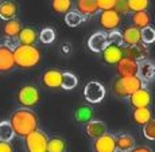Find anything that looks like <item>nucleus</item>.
Wrapping results in <instances>:
<instances>
[{"label":"nucleus","instance_id":"obj_1","mask_svg":"<svg viewBox=\"0 0 155 152\" xmlns=\"http://www.w3.org/2000/svg\"><path fill=\"white\" fill-rule=\"evenodd\" d=\"M8 121L12 127L15 136L19 137H26L31 132L38 129V116L32 109H16L11 113Z\"/></svg>","mask_w":155,"mask_h":152},{"label":"nucleus","instance_id":"obj_2","mask_svg":"<svg viewBox=\"0 0 155 152\" xmlns=\"http://www.w3.org/2000/svg\"><path fill=\"white\" fill-rule=\"evenodd\" d=\"M15 67L32 69L41 62V50L37 46H23L18 44L14 49Z\"/></svg>","mask_w":155,"mask_h":152},{"label":"nucleus","instance_id":"obj_3","mask_svg":"<svg viewBox=\"0 0 155 152\" xmlns=\"http://www.w3.org/2000/svg\"><path fill=\"white\" fill-rule=\"evenodd\" d=\"M142 88H146V83L138 77H119L112 82V93L117 98H128Z\"/></svg>","mask_w":155,"mask_h":152},{"label":"nucleus","instance_id":"obj_4","mask_svg":"<svg viewBox=\"0 0 155 152\" xmlns=\"http://www.w3.org/2000/svg\"><path fill=\"white\" fill-rule=\"evenodd\" d=\"M41 100L39 90L34 85H25L18 90L16 93V101L22 108L31 109L35 105H38Z\"/></svg>","mask_w":155,"mask_h":152},{"label":"nucleus","instance_id":"obj_5","mask_svg":"<svg viewBox=\"0 0 155 152\" xmlns=\"http://www.w3.org/2000/svg\"><path fill=\"white\" fill-rule=\"evenodd\" d=\"M23 139H25V147L27 152H46L49 137L43 131L37 129Z\"/></svg>","mask_w":155,"mask_h":152},{"label":"nucleus","instance_id":"obj_6","mask_svg":"<svg viewBox=\"0 0 155 152\" xmlns=\"http://www.w3.org/2000/svg\"><path fill=\"white\" fill-rule=\"evenodd\" d=\"M120 23H121V16L115 10L101 11V14L99 15V26L105 32L117 30L120 27Z\"/></svg>","mask_w":155,"mask_h":152},{"label":"nucleus","instance_id":"obj_7","mask_svg":"<svg viewBox=\"0 0 155 152\" xmlns=\"http://www.w3.org/2000/svg\"><path fill=\"white\" fill-rule=\"evenodd\" d=\"M84 97L88 102L99 104L105 97V88H104L103 83H100L97 81H91L85 85Z\"/></svg>","mask_w":155,"mask_h":152},{"label":"nucleus","instance_id":"obj_8","mask_svg":"<svg viewBox=\"0 0 155 152\" xmlns=\"http://www.w3.org/2000/svg\"><path fill=\"white\" fill-rule=\"evenodd\" d=\"M123 54L126 58H130L135 62H140V61H144V59H148L150 49H148L147 44L140 42V43L134 44V46H124Z\"/></svg>","mask_w":155,"mask_h":152},{"label":"nucleus","instance_id":"obj_9","mask_svg":"<svg viewBox=\"0 0 155 152\" xmlns=\"http://www.w3.org/2000/svg\"><path fill=\"white\" fill-rule=\"evenodd\" d=\"M128 101H130V105L132 106L134 109L138 108H150L151 101H153V96H151L150 90L147 88H142L139 90H136L134 94H131L128 97Z\"/></svg>","mask_w":155,"mask_h":152},{"label":"nucleus","instance_id":"obj_10","mask_svg":"<svg viewBox=\"0 0 155 152\" xmlns=\"http://www.w3.org/2000/svg\"><path fill=\"white\" fill-rule=\"evenodd\" d=\"M142 82L146 85L153 82L155 79V63L150 59H144V61L138 62V74H136Z\"/></svg>","mask_w":155,"mask_h":152},{"label":"nucleus","instance_id":"obj_11","mask_svg":"<svg viewBox=\"0 0 155 152\" xmlns=\"http://www.w3.org/2000/svg\"><path fill=\"white\" fill-rule=\"evenodd\" d=\"M92 148L93 152H116L115 136L111 133H104L103 136L93 140Z\"/></svg>","mask_w":155,"mask_h":152},{"label":"nucleus","instance_id":"obj_12","mask_svg":"<svg viewBox=\"0 0 155 152\" xmlns=\"http://www.w3.org/2000/svg\"><path fill=\"white\" fill-rule=\"evenodd\" d=\"M14 67V50L4 43L0 44V73H8Z\"/></svg>","mask_w":155,"mask_h":152},{"label":"nucleus","instance_id":"obj_13","mask_svg":"<svg viewBox=\"0 0 155 152\" xmlns=\"http://www.w3.org/2000/svg\"><path fill=\"white\" fill-rule=\"evenodd\" d=\"M108 34L105 31H97L92 34L88 39V47L93 53H103V50L108 46Z\"/></svg>","mask_w":155,"mask_h":152},{"label":"nucleus","instance_id":"obj_14","mask_svg":"<svg viewBox=\"0 0 155 152\" xmlns=\"http://www.w3.org/2000/svg\"><path fill=\"white\" fill-rule=\"evenodd\" d=\"M61 81H62V71L51 67L43 71L42 74V83L45 88L49 89H61Z\"/></svg>","mask_w":155,"mask_h":152},{"label":"nucleus","instance_id":"obj_15","mask_svg":"<svg viewBox=\"0 0 155 152\" xmlns=\"http://www.w3.org/2000/svg\"><path fill=\"white\" fill-rule=\"evenodd\" d=\"M123 47L115 46V44H108V46L103 50V53H101L103 61L105 62L107 65H115L116 66V65L119 63V61H120L121 58H124Z\"/></svg>","mask_w":155,"mask_h":152},{"label":"nucleus","instance_id":"obj_16","mask_svg":"<svg viewBox=\"0 0 155 152\" xmlns=\"http://www.w3.org/2000/svg\"><path fill=\"white\" fill-rule=\"evenodd\" d=\"M116 73L119 74V77H136V74H138V62L124 57L116 65Z\"/></svg>","mask_w":155,"mask_h":152},{"label":"nucleus","instance_id":"obj_17","mask_svg":"<svg viewBox=\"0 0 155 152\" xmlns=\"http://www.w3.org/2000/svg\"><path fill=\"white\" fill-rule=\"evenodd\" d=\"M76 11L86 19L96 15L100 10L97 5V0H76Z\"/></svg>","mask_w":155,"mask_h":152},{"label":"nucleus","instance_id":"obj_18","mask_svg":"<svg viewBox=\"0 0 155 152\" xmlns=\"http://www.w3.org/2000/svg\"><path fill=\"white\" fill-rule=\"evenodd\" d=\"M85 133L88 137L94 140L103 136L104 133H107V125L100 120H91L89 123L85 124Z\"/></svg>","mask_w":155,"mask_h":152},{"label":"nucleus","instance_id":"obj_19","mask_svg":"<svg viewBox=\"0 0 155 152\" xmlns=\"http://www.w3.org/2000/svg\"><path fill=\"white\" fill-rule=\"evenodd\" d=\"M19 11L18 4L14 0H4V2H0V19L7 22V20L15 19Z\"/></svg>","mask_w":155,"mask_h":152},{"label":"nucleus","instance_id":"obj_20","mask_svg":"<svg viewBox=\"0 0 155 152\" xmlns=\"http://www.w3.org/2000/svg\"><path fill=\"white\" fill-rule=\"evenodd\" d=\"M23 26L20 23V20H18L16 18L15 19H11V20H7L4 23L2 28V34L5 39H16L19 32L22 31Z\"/></svg>","mask_w":155,"mask_h":152},{"label":"nucleus","instance_id":"obj_21","mask_svg":"<svg viewBox=\"0 0 155 152\" xmlns=\"http://www.w3.org/2000/svg\"><path fill=\"white\" fill-rule=\"evenodd\" d=\"M18 43L23 46H35L38 42V32L32 27H23L18 35Z\"/></svg>","mask_w":155,"mask_h":152},{"label":"nucleus","instance_id":"obj_22","mask_svg":"<svg viewBox=\"0 0 155 152\" xmlns=\"http://www.w3.org/2000/svg\"><path fill=\"white\" fill-rule=\"evenodd\" d=\"M121 38H123L124 46H134L142 42L140 37V30L131 26V27H126L121 31Z\"/></svg>","mask_w":155,"mask_h":152},{"label":"nucleus","instance_id":"obj_23","mask_svg":"<svg viewBox=\"0 0 155 152\" xmlns=\"http://www.w3.org/2000/svg\"><path fill=\"white\" fill-rule=\"evenodd\" d=\"M115 144H116V151L130 152L135 147V140L128 133H120V135L115 136Z\"/></svg>","mask_w":155,"mask_h":152},{"label":"nucleus","instance_id":"obj_24","mask_svg":"<svg viewBox=\"0 0 155 152\" xmlns=\"http://www.w3.org/2000/svg\"><path fill=\"white\" fill-rule=\"evenodd\" d=\"M131 23L134 27L142 30L150 26L151 23V15L147 11H140V12H134L131 15Z\"/></svg>","mask_w":155,"mask_h":152},{"label":"nucleus","instance_id":"obj_25","mask_svg":"<svg viewBox=\"0 0 155 152\" xmlns=\"http://www.w3.org/2000/svg\"><path fill=\"white\" fill-rule=\"evenodd\" d=\"M153 118V112L150 108H138L132 112V121L136 125H144Z\"/></svg>","mask_w":155,"mask_h":152},{"label":"nucleus","instance_id":"obj_26","mask_svg":"<svg viewBox=\"0 0 155 152\" xmlns=\"http://www.w3.org/2000/svg\"><path fill=\"white\" fill-rule=\"evenodd\" d=\"M74 118L77 123L80 124H86L91 120H93V109L89 105H81L76 109L74 112Z\"/></svg>","mask_w":155,"mask_h":152},{"label":"nucleus","instance_id":"obj_27","mask_svg":"<svg viewBox=\"0 0 155 152\" xmlns=\"http://www.w3.org/2000/svg\"><path fill=\"white\" fill-rule=\"evenodd\" d=\"M78 85V79L70 71H62V81H61V89L64 90H73Z\"/></svg>","mask_w":155,"mask_h":152},{"label":"nucleus","instance_id":"obj_28","mask_svg":"<svg viewBox=\"0 0 155 152\" xmlns=\"http://www.w3.org/2000/svg\"><path fill=\"white\" fill-rule=\"evenodd\" d=\"M66 151V141L62 137H51L47 140L46 152H65Z\"/></svg>","mask_w":155,"mask_h":152},{"label":"nucleus","instance_id":"obj_29","mask_svg":"<svg viewBox=\"0 0 155 152\" xmlns=\"http://www.w3.org/2000/svg\"><path fill=\"white\" fill-rule=\"evenodd\" d=\"M71 0H51V10L54 14H68L71 11Z\"/></svg>","mask_w":155,"mask_h":152},{"label":"nucleus","instance_id":"obj_30","mask_svg":"<svg viewBox=\"0 0 155 152\" xmlns=\"http://www.w3.org/2000/svg\"><path fill=\"white\" fill-rule=\"evenodd\" d=\"M15 133H14V129L11 127L10 121L5 120V121H2L0 123V140L2 141H11L14 139Z\"/></svg>","mask_w":155,"mask_h":152},{"label":"nucleus","instance_id":"obj_31","mask_svg":"<svg viewBox=\"0 0 155 152\" xmlns=\"http://www.w3.org/2000/svg\"><path fill=\"white\" fill-rule=\"evenodd\" d=\"M85 20V18L81 14H78L77 11H69L68 14H65V23L69 27H77Z\"/></svg>","mask_w":155,"mask_h":152},{"label":"nucleus","instance_id":"obj_32","mask_svg":"<svg viewBox=\"0 0 155 152\" xmlns=\"http://www.w3.org/2000/svg\"><path fill=\"white\" fill-rule=\"evenodd\" d=\"M128 7L131 12H140V11H147L150 7V0H127Z\"/></svg>","mask_w":155,"mask_h":152},{"label":"nucleus","instance_id":"obj_33","mask_svg":"<svg viewBox=\"0 0 155 152\" xmlns=\"http://www.w3.org/2000/svg\"><path fill=\"white\" fill-rule=\"evenodd\" d=\"M38 39L45 44H50L55 40V31L51 27H45L38 34Z\"/></svg>","mask_w":155,"mask_h":152},{"label":"nucleus","instance_id":"obj_34","mask_svg":"<svg viewBox=\"0 0 155 152\" xmlns=\"http://www.w3.org/2000/svg\"><path fill=\"white\" fill-rule=\"evenodd\" d=\"M140 37H142V43L148 46V44L155 42V30L151 27V26H148V27H146V28H142Z\"/></svg>","mask_w":155,"mask_h":152},{"label":"nucleus","instance_id":"obj_35","mask_svg":"<svg viewBox=\"0 0 155 152\" xmlns=\"http://www.w3.org/2000/svg\"><path fill=\"white\" fill-rule=\"evenodd\" d=\"M143 136L147 140L155 141V120L151 118L147 124L143 125Z\"/></svg>","mask_w":155,"mask_h":152},{"label":"nucleus","instance_id":"obj_36","mask_svg":"<svg viewBox=\"0 0 155 152\" xmlns=\"http://www.w3.org/2000/svg\"><path fill=\"white\" fill-rule=\"evenodd\" d=\"M107 34H108V43L109 44H115V46H120V47L124 46L120 31L113 30V31H109V32H107Z\"/></svg>","mask_w":155,"mask_h":152},{"label":"nucleus","instance_id":"obj_37","mask_svg":"<svg viewBox=\"0 0 155 152\" xmlns=\"http://www.w3.org/2000/svg\"><path fill=\"white\" fill-rule=\"evenodd\" d=\"M113 10H115L116 12L120 15V16H121V15H127V14L131 12V11H130V7H128L127 0H116Z\"/></svg>","mask_w":155,"mask_h":152},{"label":"nucleus","instance_id":"obj_38","mask_svg":"<svg viewBox=\"0 0 155 152\" xmlns=\"http://www.w3.org/2000/svg\"><path fill=\"white\" fill-rule=\"evenodd\" d=\"M116 0H97V5H99L100 11H108L113 10Z\"/></svg>","mask_w":155,"mask_h":152},{"label":"nucleus","instance_id":"obj_39","mask_svg":"<svg viewBox=\"0 0 155 152\" xmlns=\"http://www.w3.org/2000/svg\"><path fill=\"white\" fill-rule=\"evenodd\" d=\"M0 152H14V148L10 141H2L0 140Z\"/></svg>","mask_w":155,"mask_h":152},{"label":"nucleus","instance_id":"obj_40","mask_svg":"<svg viewBox=\"0 0 155 152\" xmlns=\"http://www.w3.org/2000/svg\"><path fill=\"white\" fill-rule=\"evenodd\" d=\"M130 152H153V150L150 147H147V145H139V147L135 145Z\"/></svg>","mask_w":155,"mask_h":152},{"label":"nucleus","instance_id":"obj_41","mask_svg":"<svg viewBox=\"0 0 155 152\" xmlns=\"http://www.w3.org/2000/svg\"><path fill=\"white\" fill-rule=\"evenodd\" d=\"M0 2H2V0H0Z\"/></svg>","mask_w":155,"mask_h":152}]
</instances>
